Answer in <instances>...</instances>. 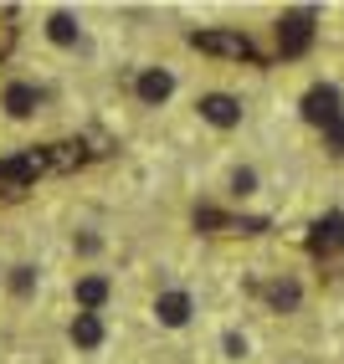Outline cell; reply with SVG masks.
<instances>
[{"mask_svg":"<svg viewBox=\"0 0 344 364\" xmlns=\"http://www.w3.org/2000/svg\"><path fill=\"white\" fill-rule=\"evenodd\" d=\"M201 118L216 124V129H236L241 124V103L231 98V92H206V98H201Z\"/></svg>","mask_w":344,"mask_h":364,"instance_id":"5","label":"cell"},{"mask_svg":"<svg viewBox=\"0 0 344 364\" xmlns=\"http://www.w3.org/2000/svg\"><path fill=\"white\" fill-rule=\"evenodd\" d=\"M231 190H236V196H252V190H257V175H252V169H236V175H231Z\"/></svg>","mask_w":344,"mask_h":364,"instance_id":"16","label":"cell"},{"mask_svg":"<svg viewBox=\"0 0 344 364\" xmlns=\"http://www.w3.org/2000/svg\"><path fill=\"white\" fill-rule=\"evenodd\" d=\"M72 344H78V349H98V344H103V318H98V313H78V318H72Z\"/></svg>","mask_w":344,"mask_h":364,"instance_id":"11","label":"cell"},{"mask_svg":"<svg viewBox=\"0 0 344 364\" xmlns=\"http://www.w3.org/2000/svg\"><path fill=\"white\" fill-rule=\"evenodd\" d=\"M267 298H273V308H298V282H273Z\"/></svg>","mask_w":344,"mask_h":364,"instance_id":"14","label":"cell"},{"mask_svg":"<svg viewBox=\"0 0 344 364\" xmlns=\"http://www.w3.org/2000/svg\"><path fill=\"white\" fill-rule=\"evenodd\" d=\"M11 41H16V26H11V16H6V21H0V57L11 52Z\"/></svg>","mask_w":344,"mask_h":364,"instance_id":"18","label":"cell"},{"mask_svg":"<svg viewBox=\"0 0 344 364\" xmlns=\"http://www.w3.org/2000/svg\"><path fill=\"white\" fill-rule=\"evenodd\" d=\"M46 154V169H78L83 159H88V149H83V144H52V149H41Z\"/></svg>","mask_w":344,"mask_h":364,"instance_id":"12","label":"cell"},{"mask_svg":"<svg viewBox=\"0 0 344 364\" xmlns=\"http://www.w3.org/2000/svg\"><path fill=\"white\" fill-rule=\"evenodd\" d=\"M72 293H78V308L83 313H98V308L108 303V277H78Z\"/></svg>","mask_w":344,"mask_h":364,"instance_id":"10","label":"cell"},{"mask_svg":"<svg viewBox=\"0 0 344 364\" xmlns=\"http://www.w3.org/2000/svg\"><path fill=\"white\" fill-rule=\"evenodd\" d=\"M155 313H160L165 328H185V323H190V298H185V293H160Z\"/></svg>","mask_w":344,"mask_h":364,"instance_id":"9","label":"cell"},{"mask_svg":"<svg viewBox=\"0 0 344 364\" xmlns=\"http://www.w3.org/2000/svg\"><path fill=\"white\" fill-rule=\"evenodd\" d=\"M226 354L241 359V354H247V338H241V333H226Z\"/></svg>","mask_w":344,"mask_h":364,"instance_id":"19","label":"cell"},{"mask_svg":"<svg viewBox=\"0 0 344 364\" xmlns=\"http://www.w3.org/2000/svg\"><path fill=\"white\" fill-rule=\"evenodd\" d=\"M36 103H41V87H31V82H11L6 92H0V108H6L11 118H31Z\"/></svg>","mask_w":344,"mask_h":364,"instance_id":"7","label":"cell"},{"mask_svg":"<svg viewBox=\"0 0 344 364\" xmlns=\"http://www.w3.org/2000/svg\"><path fill=\"white\" fill-rule=\"evenodd\" d=\"M190 46L195 52H211V57H236V62L252 57V41L241 31H190Z\"/></svg>","mask_w":344,"mask_h":364,"instance_id":"3","label":"cell"},{"mask_svg":"<svg viewBox=\"0 0 344 364\" xmlns=\"http://www.w3.org/2000/svg\"><path fill=\"white\" fill-rule=\"evenodd\" d=\"M11 287H16L21 298H26L31 287H36V267H16V272H11Z\"/></svg>","mask_w":344,"mask_h":364,"instance_id":"15","label":"cell"},{"mask_svg":"<svg viewBox=\"0 0 344 364\" xmlns=\"http://www.w3.org/2000/svg\"><path fill=\"white\" fill-rule=\"evenodd\" d=\"M308 247H313V252H334V247H344V215H339V210H334V215H318V221H313Z\"/></svg>","mask_w":344,"mask_h":364,"instance_id":"8","label":"cell"},{"mask_svg":"<svg viewBox=\"0 0 344 364\" xmlns=\"http://www.w3.org/2000/svg\"><path fill=\"white\" fill-rule=\"evenodd\" d=\"M324 134H329V149H334V154H344V118H334Z\"/></svg>","mask_w":344,"mask_h":364,"instance_id":"17","label":"cell"},{"mask_svg":"<svg viewBox=\"0 0 344 364\" xmlns=\"http://www.w3.org/2000/svg\"><path fill=\"white\" fill-rule=\"evenodd\" d=\"M134 92H139V103H150V108H160L170 92H175V77H170L165 67H150V72H139V82H134Z\"/></svg>","mask_w":344,"mask_h":364,"instance_id":"6","label":"cell"},{"mask_svg":"<svg viewBox=\"0 0 344 364\" xmlns=\"http://www.w3.org/2000/svg\"><path fill=\"white\" fill-rule=\"evenodd\" d=\"M46 169V154L31 149V154H11V159H0V190H26L36 175Z\"/></svg>","mask_w":344,"mask_h":364,"instance_id":"4","label":"cell"},{"mask_svg":"<svg viewBox=\"0 0 344 364\" xmlns=\"http://www.w3.org/2000/svg\"><path fill=\"white\" fill-rule=\"evenodd\" d=\"M313 41V11H288L278 21V52L283 57H303Z\"/></svg>","mask_w":344,"mask_h":364,"instance_id":"1","label":"cell"},{"mask_svg":"<svg viewBox=\"0 0 344 364\" xmlns=\"http://www.w3.org/2000/svg\"><path fill=\"white\" fill-rule=\"evenodd\" d=\"M46 36H52L57 46H78V16H72V11H52V21H46Z\"/></svg>","mask_w":344,"mask_h":364,"instance_id":"13","label":"cell"},{"mask_svg":"<svg viewBox=\"0 0 344 364\" xmlns=\"http://www.w3.org/2000/svg\"><path fill=\"white\" fill-rule=\"evenodd\" d=\"M303 118H308V124H318V129H329L334 118H344V98H339V87H334V82L308 87V92H303Z\"/></svg>","mask_w":344,"mask_h":364,"instance_id":"2","label":"cell"}]
</instances>
